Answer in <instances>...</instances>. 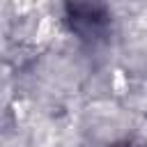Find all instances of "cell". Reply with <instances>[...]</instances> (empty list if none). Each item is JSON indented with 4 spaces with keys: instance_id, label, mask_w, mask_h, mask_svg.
Here are the masks:
<instances>
[{
    "instance_id": "6da1fadb",
    "label": "cell",
    "mask_w": 147,
    "mask_h": 147,
    "mask_svg": "<svg viewBox=\"0 0 147 147\" xmlns=\"http://www.w3.org/2000/svg\"><path fill=\"white\" fill-rule=\"evenodd\" d=\"M67 14L71 28L85 39L99 37L108 23V14L101 5H67Z\"/></svg>"
}]
</instances>
